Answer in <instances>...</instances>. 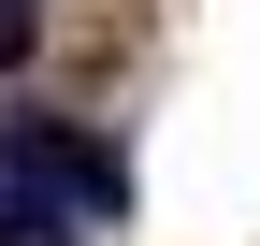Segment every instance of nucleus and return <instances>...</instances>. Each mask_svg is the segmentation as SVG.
Returning a JSON list of instances; mask_svg holds the SVG:
<instances>
[{"instance_id": "obj_1", "label": "nucleus", "mask_w": 260, "mask_h": 246, "mask_svg": "<svg viewBox=\"0 0 260 246\" xmlns=\"http://www.w3.org/2000/svg\"><path fill=\"white\" fill-rule=\"evenodd\" d=\"M0 174H15V189H58L87 232L130 218V160H116L102 131H73V116H0Z\"/></svg>"}, {"instance_id": "obj_2", "label": "nucleus", "mask_w": 260, "mask_h": 246, "mask_svg": "<svg viewBox=\"0 0 260 246\" xmlns=\"http://www.w3.org/2000/svg\"><path fill=\"white\" fill-rule=\"evenodd\" d=\"M0 246H87V218L58 189H15V174H0Z\"/></svg>"}, {"instance_id": "obj_3", "label": "nucleus", "mask_w": 260, "mask_h": 246, "mask_svg": "<svg viewBox=\"0 0 260 246\" xmlns=\"http://www.w3.org/2000/svg\"><path fill=\"white\" fill-rule=\"evenodd\" d=\"M44 44V0H0V58H29Z\"/></svg>"}]
</instances>
